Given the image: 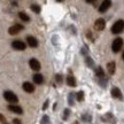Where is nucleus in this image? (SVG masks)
<instances>
[{
    "instance_id": "1",
    "label": "nucleus",
    "mask_w": 124,
    "mask_h": 124,
    "mask_svg": "<svg viewBox=\"0 0 124 124\" xmlns=\"http://www.w3.org/2000/svg\"><path fill=\"white\" fill-rule=\"evenodd\" d=\"M4 98L6 101H8L9 103H17L18 102V98L17 95L15 94L14 92H12V91H5L4 92Z\"/></svg>"
},
{
    "instance_id": "2",
    "label": "nucleus",
    "mask_w": 124,
    "mask_h": 124,
    "mask_svg": "<svg viewBox=\"0 0 124 124\" xmlns=\"http://www.w3.org/2000/svg\"><path fill=\"white\" fill-rule=\"evenodd\" d=\"M123 30H124V21L123 20L116 21V22L113 24V27H111V33H114V35H118V33H121Z\"/></svg>"
},
{
    "instance_id": "3",
    "label": "nucleus",
    "mask_w": 124,
    "mask_h": 124,
    "mask_svg": "<svg viewBox=\"0 0 124 124\" xmlns=\"http://www.w3.org/2000/svg\"><path fill=\"white\" fill-rule=\"evenodd\" d=\"M122 46H123V39L118 37V38H116V39L113 41V44H111V49H113L114 53H117V52L121 51Z\"/></svg>"
},
{
    "instance_id": "4",
    "label": "nucleus",
    "mask_w": 124,
    "mask_h": 124,
    "mask_svg": "<svg viewBox=\"0 0 124 124\" xmlns=\"http://www.w3.org/2000/svg\"><path fill=\"white\" fill-rule=\"evenodd\" d=\"M24 29V27H23L22 24H14V25H12V27L8 29V33L9 35H18L21 31Z\"/></svg>"
},
{
    "instance_id": "5",
    "label": "nucleus",
    "mask_w": 124,
    "mask_h": 124,
    "mask_svg": "<svg viewBox=\"0 0 124 124\" xmlns=\"http://www.w3.org/2000/svg\"><path fill=\"white\" fill-rule=\"evenodd\" d=\"M12 47L17 49V51H24L27 48V45L22 40H14V41H12Z\"/></svg>"
},
{
    "instance_id": "6",
    "label": "nucleus",
    "mask_w": 124,
    "mask_h": 124,
    "mask_svg": "<svg viewBox=\"0 0 124 124\" xmlns=\"http://www.w3.org/2000/svg\"><path fill=\"white\" fill-rule=\"evenodd\" d=\"M29 66L33 71H39L41 66H40V62L37 60V59H31L29 61Z\"/></svg>"
},
{
    "instance_id": "7",
    "label": "nucleus",
    "mask_w": 124,
    "mask_h": 124,
    "mask_svg": "<svg viewBox=\"0 0 124 124\" xmlns=\"http://www.w3.org/2000/svg\"><path fill=\"white\" fill-rule=\"evenodd\" d=\"M106 27V21L103 20V18H98L95 23H94V28H95V30L98 31H102Z\"/></svg>"
},
{
    "instance_id": "8",
    "label": "nucleus",
    "mask_w": 124,
    "mask_h": 124,
    "mask_svg": "<svg viewBox=\"0 0 124 124\" xmlns=\"http://www.w3.org/2000/svg\"><path fill=\"white\" fill-rule=\"evenodd\" d=\"M110 6H111V1L105 0V1H102V4L99 6V12H100V13H105V12H107V10L109 9Z\"/></svg>"
},
{
    "instance_id": "9",
    "label": "nucleus",
    "mask_w": 124,
    "mask_h": 124,
    "mask_svg": "<svg viewBox=\"0 0 124 124\" xmlns=\"http://www.w3.org/2000/svg\"><path fill=\"white\" fill-rule=\"evenodd\" d=\"M8 109L12 111V113H14V114H18V115H22V114H23L22 107L17 106V105H9Z\"/></svg>"
},
{
    "instance_id": "10",
    "label": "nucleus",
    "mask_w": 124,
    "mask_h": 124,
    "mask_svg": "<svg viewBox=\"0 0 124 124\" xmlns=\"http://www.w3.org/2000/svg\"><path fill=\"white\" fill-rule=\"evenodd\" d=\"M23 90L25 91L27 93H33L35 92V86H33V84L32 83H29V82H24L22 85Z\"/></svg>"
},
{
    "instance_id": "11",
    "label": "nucleus",
    "mask_w": 124,
    "mask_h": 124,
    "mask_svg": "<svg viewBox=\"0 0 124 124\" xmlns=\"http://www.w3.org/2000/svg\"><path fill=\"white\" fill-rule=\"evenodd\" d=\"M27 43L30 47H32V48H35V47L38 46V40L36 39L35 37H32V36H28L27 37Z\"/></svg>"
},
{
    "instance_id": "12",
    "label": "nucleus",
    "mask_w": 124,
    "mask_h": 124,
    "mask_svg": "<svg viewBox=\"0 0 124 124\" xmlns=\"http://www.w3.org/2000/svg\"><path fill=\"white\" fill-rule=\"evenodd\" d=\"M107 70L110 75H114L115 74V70H116V63L114 61H110L107 63Z\"/></svg>"
},
{
    "instance_id": "13",
    "label": "nucleus",
    "mask_w": 124,
    "mask_h": 124,
    "mask_svg": "<svg viewBox=\"0 0 124 124\" xmlns=\"http://www.w3.org/2000/svg\"><path fill=\"white\" fill-rule=\"evenodd\" d=\"M33 82H35L36 84L41 85L44 83V76L41 75V74H35L33 75Z\"/></svg>"
},
{
    "instance_id": "14",
    "label": "nucleus",
    "mask_w": 124,
    "mask_h": 124,
    "mask_svg": "<svg viewBox=\"0 0 124 124\" xmlns=\"http://www.w3.org/2000/svg\"><path fill=\"white\" fill-rule=\"evenodd\" d=\"M111 95L114 98H116V99H122V98H123L121 90L117 89V87H113V89H111Z\"/></svg>"
},
{
    "instance_id": "15",
    "label": "nucleus",
    "mask_w": 124,
    "mask_h": 124,
    "mask_svg": "<svg viewBox=\"0 0 124 124\" xmlns=\"http://www.w3.org/2000/svg\"><path fill=\"white\" fill-rule=\"evenodd\" d=\"M67 84L69 85V86H71V87H75L76 86V79H75V77L72 75H69L68 77H67Z\"/></svg>"
},
{
    "instance_id": "16",
    "label": "nucleus",
    "mask_w": 124,
    "mask_h": 124,
    "mask_svg": "<svg viewBox=\"0 0 124 124\" xmlns=\"http://www.w3.org/2000/svg\"><path fill=\"white\" fill-rule=\"evenodd\" d=\"M18 16H20V18H21L22 21H24V22H29V21H30V17H29L24 12H20V13H18Z\"/></svg>"
},
{
    "instance_id": "17",
    "label": "nucleus",
    "mask_w": 124,
    "mask_h": 124,
    "mask_svg": "<svg viewBox=\"0 0 124 124\" xmlns=\"http://www.w3.org/2000/svg\"><path fill=\"white\" fill-rule=\"evenodd\" d=\"M95 75L98 76V77H100V78H103L105 77V72H103V70H102L101 67H98L97 70H95Z\"/></svg>"
},
{
    "instance_id": "18",
    "label": "nucleus",
    "mask_w": 124,
    "mask_h": 124,
    "mask_svg": "<svg viewBox=\"0 0 124 124\" xmlns=\"http://www.w3.org/2000/svg\"><path fill=\"white\" fill-rule=\"evenodd\" d=\"M31 10H32V12H35V13H37V14H39L40 10H41V8H40L39 5L33 4V5H31Z\"/></svg>"
},
{
    "instance_id": "19",
    "label": "nucleus",
    "mask_w": 124,
    "mask_h": 124,
    "mask_svg": "<svg viewBox=\"0 0 124 124\" xmlns=\"http://www.w3.org/2000/svg\"><path fill=\"white\" fill-rule=\"evenodd\" d=\"M76 98H77V100H78V101H83V100H84V92H83V91L77 92V94H76Z\"/></svg>"
},
{
    "instance_id": "20",
    "label": "nucleus",
    "mask_w": 124,
    "mask_h": 124,
    "mask_svg": "<svg viewBox=\"0 0 124 124\" xmlns=\"http://www.w3.org/2000/svg\"><path fill=\"white\" fill-rule=\"evenodd\" d=\"M49 123V118L47 115H44V117L41 118V121H40V124H48Z\"/></svg>"
},
{
    "instance_id": "21",
    "label": "nucleus",
    "mask_w": 124,
    "mask_h": 124,
    "mask_svg": "<svg viewBox=\"0 0 124 124\" xmlns=\"http://www.w3.org/2000/svg\"><path fill=\"white\" fill-rule=\"evenodd\" d=\"M55 80H56V83H58V84H61L62 83V75H60V74L55 75Z\"/></svg>"
},
{
    "instance_id": "22",
    "label": "nucleus",
    "mask_w": 124,
    "mask_h": 124,
    "mask_svg": "<svg viewBox=\"0 0 124 124\" xmlns=\"http://www.w3.org/2000/svg\"><path fill=\"white\" fill-rule=\"evenodd\" d=\"M86 63H87V66H90V67L94 66V62H93V60L91 58H86Z\"/></svg>"
},
{
    "instance_id": "23",
    "label": "nucleus",
    "mask_w": 124,
    "mask_h": 124,
    "mask_svg": "<svg viewBox=\"0 0 124 124\" xmlns=\"http://www.w3.org/2000/svg\"><path fill=\"white\" fill-rule=\"evenodd\" d=\"M48 103H49L48 100H46V101L44 102V105H43V110H46V109L48 108Z\"/></svg>"
},
{
    "instance_id": "24",
    "label": "nucleus",
    "mask_w": 124,
    "mask_h": 124,
    "mask_svg": "<svg viewBox=\"0 0 124 124\" xmlns=\"http://www.w3.org/2000/svg\"><path fill=\"white\" fill-rule=\"evenodd\" d=\"M69 114H70L69 109H66V110H64V116H63V118H64V120H67V118H68V116H69Z\"/></svg>"
},
{
    "instance_id": "25",
    "label": "nucleus",
    "mask_w": 124,
    "mask_h": 124,
    "mask_svg": "<svg viewBox=\"0 0 124 124\" xmlns=\"http://www.w3.org/2000/svg\"><path fill=\"white\" fill-rule=\"evenodd\" d=\"M72 97H74V94L70 93L69 94V105H74V101H72Z\"/></svg>"
},
{
    "instance_id": "26",
    "label": "nucleus",
    "mask_w": 124,
    "mask_h": 124,
    "mask_svg": "<svg viewBox=\"0 0 124 124\" xmlns=\"http://www.w3.org/2000/svg\"><path fill=\"white\" fill-rule=\"evenodd\" d=\"M13 123L14 124H22V122H21L20 120H17V118H14V120H13Z\"/></svg>"
},
{
    "instance_id": "27",
    "label": "nucleus",
    "mask_w": 124,
    "mask_h": 124,
    "mask_svg": "<svg viewBox=\"0 0 124 124\" xmlns=\"http://www.w3.org/2000/svg\"><path fill=\"white\" fill-rule=\"evenodd\" d=\"M5 121H6V118H5V116L2 115V114H0V122H2V123L5 124Z\"/></svg>"
},
{
    "instance_id": "28",
    "label": "nucleus",
    "mask_w": 124,
    "mask_h": 124,
    "mask_svg": "<svg viewBox=\"0 0 124 124\" xmlns=\"http://www.w3.org/2000/svg\"><path fill=\"white\" fill-rule=\"evenodd\" d=\"M122 59H123V60H124V52H123V55H122Z\"/></svg>"
},
{
    "instance_id": "29",
    "label": "nucleus",
    "mask_w": 124,
    "mask_h": 124,
    "mask_svg": "<svg viewBox=\"0 0 124 124\" xmlns=\"http://www.w3.org/2000/svg\"><path fill=\"white\" fill-rule=\"evenodd\" d=\"M5 124H7V123H5Z\"/></svg>"
}]
</instances>
